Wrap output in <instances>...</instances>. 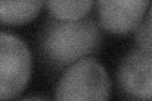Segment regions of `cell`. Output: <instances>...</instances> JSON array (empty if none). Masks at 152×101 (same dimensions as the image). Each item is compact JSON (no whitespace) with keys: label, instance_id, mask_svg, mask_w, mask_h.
<instances>
[{"label":"cell","instance_id":"obj_5","mask_svg":"<svg viewBox=\"0 0 152 101\" xmlns=\"http://www.w3.org/2000/svg\"><path fill=\"white\" fill-rule=\"evenodd\" d=\"M102 27L113 34H128L137 29L150 9V0H96Z\"/></svg>","mask_w":152,"mask_h":101},{"label":"cell","instance_id":"obj_4","mask_svg":"<svg viewBox=\"0 0 152 101\" xmlns=\"http://www.w3.org/2000/svg\"><path fill=\"white\" fill-rule=\"evenodd\" d=\"M121 90L129 97L150 100L152 96V54L133 49L122 60L117 72Z\"/></svg>","mask_w":152,"mask_h":101},{"label":"cell","instance_id":"obj_2","mask_svg":"<svg viewBox=\"0 0 152 101\" xmlns=\"http://www.w3.org/2000/svg\"><path fill=\"white\" fill-rule=\"evenodd\" d=\"M112 84L108 72L93 57L74 62L56 86L57 100H108Z\"/></svg>","mask_w":152,"mask_h":101},{"label":"cell","instance_id":"obj_3","mask_svg":"<svg viewBox=\"0 0 152 101\" xmlns=\"http://www.w3.org/2000/svg\"><path fill=\"white\" fill-rule=\"evenodd\" d=\"M32 75V54L26 42L0 32V100L14 99L27 87Z\"/></svg>","mask_w":152,"mask_h":101},{"label":"cell","instance_id":"obj_1","mask_svg":"<svg viewBox=\"0 0 152 101\" xmlns=\"http://www.w3.org/2000/svg\"><path fill=\"white\" fill-rule=\"evenodd\" d=\"M102 43V29L93 19L56 20L47 24L42 33L41 49L47 61L64 67L96 53Z\"/></svg>","mask_w":152,"mask_h":101},{"label":"cell","instance_id":"obj_7","mask_svg":"<svg viewBox=\"0 0 152 101\" xmlns=\"http://www.w3.org/2000/svg\"><path fill=\"white\" fill-rule=\"evenodd\" d=\"M48 13L57 20H77L93 7V0H43Z\"/></svg>","mask_w":152,"mask_h":101},{"label":"cell","instance_id":"obj_6","mask_svg":"<svg viewBox=\"0 0 152 101\" xmlns=\"http://www.w3.org/2000/svg\"><path fill=\"white\" fill-rule=\"evenodd\" d=\"M43 0H0V24L23 25L32 22L42 9Z\"/></svg>","mask_w":152,"mask_h":101},{"label":"cell","instance_id":"obj_8","mask_svg":"<svg viewBox=\"0 0 152 101\" xmlns=\"http://www.w3.org/2000/svg\"><path fill=\"white\" fill-rule=\"evenodd\" d=\"M136 34L137 46L140 49H143L146 52H151V12L147 10L145 20H142L138 27Z\"/></svg>","mask_w":152,"mask_h":101}]
</instances>
